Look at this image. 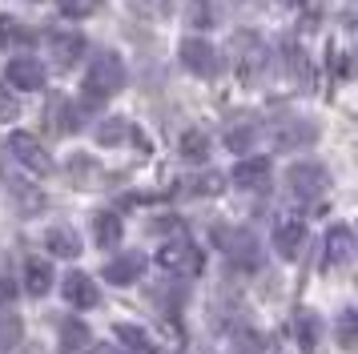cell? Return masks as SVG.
I'll list each match as a JSON object with an SVG mask.
<instances>
[{
	"instance_id": "d6986e66",
	"label": "cell",
	"mask_w": 358,
	"mask_h": 354,
	"mask_svg": "<svg viewBox=\"0 0 358 354\" xmlns=\"http://www.w3.org/2000/svg\"><path fill=\"white\" fill-rule=\"evenodd\" d=\"M0 45H4V48L33 45V29H24L17 16H0Z\"/></svg>"
},
{
	"instance_id": "2e32d148",
	"label": "cell",
	"mask_w": 358,
	"mask_h": 354,
	"mask_svg": "<svg viewBox=\"0 0 358 354\" xmlns=\"http://www.w3.org/2000/svg\"><path fill=\"white\" fill-rule=\"evenodd\" d=\"M49 286H52L49 257H29V262H24V290L41 298V294H49Z\"/></svg>"
},
{
	"instance_id": "603a6c76",
	"label": "cell",
	"mask_w": 358,
	"mask_h": 354,
	"mask_svg": "<svg viewBox=\"0 0 358 354\" xmlns=\"http://www.w3.org/2000/svg\"><path fill=\"white\" fill-rule=\"evenodd\" d=\"M117 338H121V342H125L133 354H162L153 342H149L145 330H137V326H129V322H121V326H117Z\"/></svg>"
},
{
	"instance_id": "e0dca14e",
	"label": "cell",
	"mask_w": 358,
	"mask_h": 354,
	"mask_svg": "<svg viewBox=\"0 0 358 354\" xmlns=\"http://www.w3.org/2000/svg\"><path fill=\"white\" fill-rule=\"evenodd\" d=\"M45 246H49L52 257H77L81 254V238H77L69 225H52L49 238H45Z\"/></svg>"
},
{
	"instance_id": "484cf974",
	"label": "cell",
	"mask_w": 358,
	"mask_h": 354,
	"mask_svg": "<svg viewBox=\"0 0 358 354\" xmlns=\"http://www.w3.org/2000/svg\"><path fill=\"white\" fill-rule=\"evenodd\" d=\"M125 137H129V125H125L121 117H109V121L97 129V141L101 145H117V141H125Z\"/></svg>"
},
{
	"instance_id": "5b68a950",
	"label": "cell",
	"mask_w": 358,
	"mask_h": 354,
	"mask_svg": "<svg viewBox=\"0 0 358 354\" xmlns=\"http://www.w3.org/2000/svg\"><path fill=\"white\" fill-rule=\"evenodd\" d=\"M234 64H238V73H242L245 85H254V80L266 73V45H262L258 36L242 32V36L234 41Z\"/></svg>"
},
{
	"instance_id": "6da1fadb",
	"label": "cell",
	"mask_w": 358,
	"mask_h": 354,
	"mask_svg": "<svg viewBox=\"0 0 358 354\" xmlns=\"http://www.w3.org/2000/svg\"><path fill=\"white\" fill-rule=\"evenodd\" d=\"M125 89V64L117 52H101L97 61L89 64V73H85V93L93 97H113Z\"/></svg>"
},
{
	"instance_id": "7402d4cb",
	"label": "cell",
	"mask_w": 358,
	"mask_h": 354,
	"mask_svg": "<svg viewBox=\"0 0 358 354\" xmlns=\"http://www.w3.org/2000/svg\"><path fill=\"white\" fill-rule=\"evenodd\" d=\"M294 338H298L302 351H314V346H318V318H314L310 310H298V314H294Z\"/></svg>"
},
{
	"instance_id": "52a82bcc",
	"label": "cell",
	"mask_w": 358,
	"mask_h": 354,
	"mask_svg": "<svg viewBox=\"0 0 358 354\" xmlns=\"http://www.w3.org/2000/svg\"><path fill=\"white\" fill-rule=\"evenodd\" d=\"M8 149H13V157L20 165H29L33 174H52V157L45 153V145L36 141L33 133H13L8 137Z\"/></svg>"
},
{
	"instance_id": "4fadbf2b",
	"label": "cell",
	"mask_w": 358,
	"mask_h": 354,
	"mask_svg": "<svg viewBox=\"0 0 358 354\" xmlns=\"http://www.w3.org/2000/svg\"><path fill=\"white\" fill-rule=\"evenodd\" d=\"M52 61H57V69H73V64L81 61V52H85V36L81 32H52Z\"/></svg>"
},
{
	"instance_id": "9c48e42d",
	"label": "cell",
	"mask_w": 358,
	"mask_h": 354,
	"mask_svg": "<svg viewBox=\"0 0 358 354\" xmlns=\"http://www.w3.org/2000/svg\"><path fill=\"white\" fill-rule=\"evenodd\" d=\"M322 254H326V266H346L355 257V229L350 225H330Z\"/></svg>"
},
{
	"instance_id": "8992f818",
	"label": "cell",
	"mask_w": 358,
	"mask_h": 354,
	"mask_svg": "<svg viewBox=\"0 0 358 354\" xmlns=\"http://www.w3.org/2000/svg\"><path fill=\"white\" fill-rule=\"evenodd\" d=\"M181 64L194 73V77H213L217 73V48L201 36H185L181 41Z\"/></svg>"
},
{
	"instance_id": "3957f363",
	"label": "cell",
	"mask_w": 358,
	"mask_h": 354,
	"mask_svg": "<svg viewBox=\"0 0 358 354\" xmlns=\"http://www.w3.org/2000/svg\"><path fill=\"white\" fill-rule=\"evenodd\" d=\"M286 185H290L294 197H302V201H318L330 185V174H326L318 161H298L290 165V174H286Z\"/></svg>"
},
{
	"instance_id": "ac0fdd59",
	"label": "cell",
	"mask_w": 358,
	"mask_h": 354,
	"mask_svg": "<svg viewBox=\"0 0 358 354\" xmlns=\"http://www.w3.org/2000/svg\"><path fill=\"white\" fill-rule=\"evenodd\" d=\"M258 141V121H250V117H238L234 125H229V133H226V145L234 149V153H245L250 145Z\"/></svg>"
},
{
	"instance_id": "30bf717a",
	"label": "cell",
	"mask_w": 358,
	"mask_h": 354,
	"mask_svg": "<svg viewBox=\"0 0 358 354\" xmlns=\"http://www.w3.org/2000/svg\"><path fill=\"white\" fill-rule=\"evenodd\" d=\"M302 241H306V225L298 222V218H282V222L274 225V250L286 257V262H294V257H298Z\"/></svg>"
},
{
	"instance_id": "9a60e30c",
	"label": "cell",
	"mask_w": 358,
	"mask_h": 354,
	"mask_svg": "<svg viewBox=\"0 0 358 354\" xmlns=\"http://www.w3.org/2000/svg\"><path fill=\"white\" fill-rule=\"evenodd\" d=\"M141 270H145V257L141 254H121V257H113V262L105 266V278L117 282V286H125V282H137Z\"/></svg>"
},
{
	"instance_id": "e575fe53",
	"label": "cell",
	"mask_w": 358,
	"mask_h": 354,
	"mask_svg": "<svg viewBox=\"0 0 358 354\" xmlns=\"http://www.w3.org/2000/svg\"><path fill=\"white\" fill-rule=\"evenodd\" d=\"M290 4H302V0H290Z\"/></svg>"
},
{
	"instance_id": "277c9868",
	"label": "cell",
	"mask_w": 358,
	"mask_h": 354,
	"mask_svg": "<svg viewBox=\"0 0 358 354\" xmlns=\"http://www.w3.org/2000/svg\"><path fill=\"white\" fill-rule=\"evenodd\" d=\"M157 262H162L169 274H178V278H197L201 274V250H197L194 241H185V238H178V241H165L162 246V254H157Z\"/></svg>"
},
{
	"instance_id": "5bb4252c",
	"label": "cell",
	"mask_w": 358,
	"mask_h": 354,
	"mask_svg": "<svg viewBox=\"0 0 358 354\" xmlns=\"http://www.w3.org/2000/svg\"><path fill=\"white\" fill-rule=\"evenodd\" d=\"M278 149H302V145L318 141V125L314 121H282V129L274 133Z\"/></svg>"
},
{
	"instance_id": "ba28073f",
	"label": "cell",
	"mask_w": 358,
	"mask_h": 354,
	"mask_svg": "<svg viewBox=\"0 0 358 354\" xmlns=\"http://www.w3.org/2000/svg\"><path fill=\"white\" fill-rule=\"evenodd\" d=\"M8 85L13 89H24V93L45 89V69H41V61H33V57H13L8 61Z\"/></svg>"
},
{
	"instance_id": "7c38bea8",
	"label": "cell",
	"mask_w": 358,
	"mask_h": 354,
	"mask_svg": "<svg viewBox=\"0 0 358 354\" xmlns=\"http://www.w3.org/2000/svg\"><path fill=\"white\" fill-rule=\"evenodd\" d=\"M234 185L238 190H266L270 185V161L266 157H245L234 165Z\"/></svg>"
},
{
	"instance_id": "8fae6325",
	"label": "cell",
	"mask_w": 358,
	"mask_h": 354,
	"mask_svg": "<svg viewBox=\"0 0 358 354\" xmlns=\"http://www.w3.org/2000/svg\"><path fill=\"white\" fill-rule=\"evenodd\" d=\"M65 302L77 306V310H93V306L101 302V294H97V286H93V278H89V274L69 270V278H65Z\"/></svg>"
},
{
	"instance_id": "ffe728a7",
	"label": "cell",
	"mask_w": 358,
	"mask_h": 354,
	"mask_svg": "<svg viewBox=\"0 0 358 354\" xmlns=\"http://www.w3.org/2000/svg\"><path fill=\"white\" fill-rule=\"evenodd\" d=\"M121 234H125V229H121V218H117V213H97V218H93V238H97L101 250H105V246H117Z\"/></svg>"
},
{
	"instance_id": "7a4b0ae2",
	"label": "cell",
	"mask_w": 358,
	"mask_h": 354,
	"mask_svg": "<svg viewBox=\"0 0 358 354\" xmlns=\"http://www.w3.org/2000/svg\"><path fill=\"white\" fill-rule=\"evenodd\" d=\"M213 238H217V246L229 254V262H238L242 270H254V266H258V257H262L258 238H254L250 229H242V225H234V229H229V225H217Z\"/></svg>"
},
{
	"instance_id": "cb8c5ba5",
	"label": "cell",
	"mask_w": 358,
	"mask_h": 354,
	"mask_svg": "<svg viewBox=\"0 0 358 354\" xmlns=\"http://www.w3.org/2000/svg\"><path fill=\"white\" fill-rule=\"evenodd\" d=\"M181 153L189 161H206L210 157V137L206 133H197V129H189L185 137H181Z\"/></svg>"
},
{
	"instance_id": "1f68e13d",
	"label": "cell",
	"mask_w": 358,
	"mask_h": 354,
	"mask_svg": "<svg viewBox=\"0 0 358 354\" xmlns=\"http://www.w3.org/2000/svg\"><path fill=\"white\" fill-rule=\"evenodd\" d=\"M258 351H262V342L254 334H245L242 342H238V354H258Z\"/></svg>"
},
{
	"instance_id": "836d02e7",
	"label": "cell",
	"mask_w": 358,
	"mask_h": 354,
	"mask_svg": "<svg viewBox=\"0 0 358 354\" xmlns=\"http://www.w3.org/2000/svg\"><path fill=\"white\" fill-rule=\"evenodd\" d=\"M338 77H350V57H346V52L338 57Z\"/></svg>"
},
{
	"instance_id": "f546056e",
	"label": "cell",
	"mask_w": 358,
	"mask_h": 354,
	"mask_svg": "<svg viewBox=\"0 0 358 354\" xmlns=\"http://www.w3.org/2000/svg\"><path fill=\"white\" fill-rule=\"evenodd\" d=\"M338 342L346 351H355V310H346L338 318Z\"/></svg>"
},
{
	"instance_id": "f1b7e54d",
	"label": "cell",
	"mask_w": 358,
	"mask_h": 354,
	"mask_svg": "<svg viewBox=\"0 0 358 354\" xmlns=\"http://www.w3.org/2000/svg\"><path fill=\"white\" fill-rule=\"evenodd\" d=\"M17 117H20V101L0 85V125H8V121H17Z\"/></svg>"
},
{
	"instance_id": "d6a6232c",
	"label": "cell",
	"mask_w": 358,
	"mask_h": 354,
	"mask_svg": "<svg viewBox=\"0 0 358 354\" xmlns=\"http://www.w3.org/2000/svg\"><path fill=\"white\" fill-rule=\"evenodd\" d=\"M13 294H17V290H13V278H8V274H0V302H8Z\"/></svg>"
},
{
	"instance_id": "4316f807",
	"label": "cell",
	"mask_w": 358,
	"mask_h": 354,
	"mask_svg": "<svg viewBox=\"0 0 358 354\" xmlns=\"http://www.w3.org/2000/svg\"><path fill=\"white\" fill-rule=\"evenodd\" d=\"M57 8H61L65 16H73V20H81V16L97 13V8H101V0H57Z\"/></svg>"
},
{
	"instance_id": "4dcf8cb0",
	"label": "cell",
	"mask_w": 358,
	"mask_h": 354,
	"mask_svg": "<svg viewBox=\"0 0 358 354\" xmlns=\"http://www.w3.org/2000/svg\"><path fill=\"white\" fill-rule=\"evenodd\" d=\"M13 190H17V201L24 209H41V206H45V197H41L36 190H29V185H13Z\"/></svg>"
},
{
	"instance_id": "44dd1931",
	"label": "cell",
	"mask_w": 358,
	"mask_h": 354,
	"mask_svg": "<svg viewBox=\"0 0 358 354\" xmlns=\"http://www.w3.org/2000/svg\"><path fill=\"white\" fill-rule=\"evenodd\" d=\"M85 346H89V326H85V322H77V318L61 322V351L77 354V351H85Z\"/></svg>"
},
{
	"instance_id": "d4e9b609",
	"label": "cell",
	"mask_w": 358,
	"mask_h": 354,
	"mask_svg": "<svg viewBox=\"0 0 358 354\" xmlns=\"http://www.w3.org/2000/svg\"><path fill=\"white\" fill-rule=\"evenodd\" d=\"M286 64H290V77H298L310 89V61H306V52H302V48H294V45H286Z\"/></svg>"
},
{
	"instance_id": "83f0119b",
	"label": "cell",
	"mask_w": 358,
	"mask_h": 354,
	"mask_svg": "<svg viewBox=\"0 0 358 354\" xmlns=\"http://www.w3.org/2000/svg\"><path fill=\"white\" fill-rule=\"evenodd\" d=\"M17 342H20V318L0 314V346H17Z\"/></svg>"
}]
</instances>
